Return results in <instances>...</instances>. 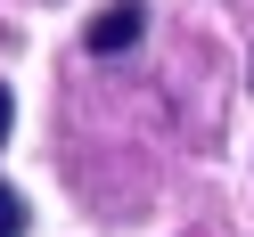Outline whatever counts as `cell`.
Segmentation results:
<instances>
[{
  "label": "cell",
  "mask_w": 254,
  "mask_h": 237,
  "mask_svg": "<svg viewBox=\"0 0 254 237\" xmlns=\"http://www.w3.org/2000/svg\"><path fill=\"white\" fill-rule=\"evenodd\" d=\"M25 221H33V213H25V196L0 180V237H25Z\"/></svg>",
  "instance_id": "obj_2"
},
{
  "label": "cell",
  "mask_w": 254,
  "mask_h": 237,
  "mask_svg": "<svg viewBox=\"0 0 254 237\" xmlns=\"http://www.w3.org/2000/svg\"><path fill=\"white\" fill-rule=\"evenodd\" d=\"M139 33H148V8H139V0H107V8H99V25H90V57L131 49Z\"/></svg>",
  "instance_id": "obj_1"
},
{
  "label": "cell",
  "mask_w": 254,
  "mask_h": 237,
  "mask_svg": "<svg viewBox=\"0 0 254 237\" xmlns=\"http://www.w3.org/2000/svg\"><path fill=\"white\" fill-rule=\"evenodd\" d=\"M8 123H17V98H8V82H0V139H8Z\"/></svg>",
  "instance_id": "obj_3"
}]
</instances>
